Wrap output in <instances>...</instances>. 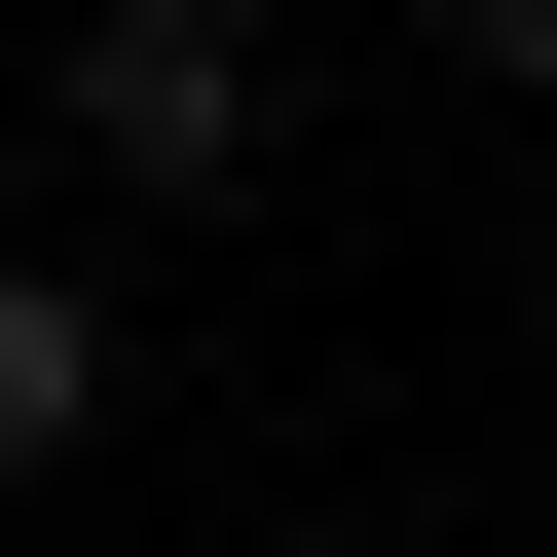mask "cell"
<instances>
[{
  "label": "cell",
  "mask_w": 557,
  "mask_h": 557,
  "mask_svg": "<svg viewBox=\"0 0 557 557\" xmlns=\"http://www.w3.org/2000/svg\"><path fill=\"white\" fill-rule=\"evenodd\" d=\"M112 446V260H0V483Z\"/></svg>",
  "instance_id": "obj_2"
},
{
  "label": "cell",
  "mask_w": 557,
  "mask_h": 557,
  "mask_svg": "<svg viewBox=\"0 0 557 557\" xmlns=\"http://www.w3.org/2000/svg\"><path fill=\"white\" fill-rule=\"evenodd\" d=\"M409 38H446V75H520V112H557V0H409Z\"/></svg>",
  "instance_id": "obj_3"
},
{
  "label": "cell",
  "mask_w": 557,
  "mask_h": 557,
  "mask_svg": "<svg viewBox=\"0 0 557 557\" xmlns=\"http://www.w3.org/2000/svg\"><path fill=\"white\" fill-rule=\"evenodd\" d=\"M38 112H75V186H112V223H223L298 75H260V0H75V75H38Z\"/></svg>",
  "instance_id": "obj_1"
}]
</instances>
